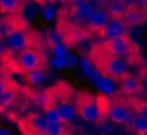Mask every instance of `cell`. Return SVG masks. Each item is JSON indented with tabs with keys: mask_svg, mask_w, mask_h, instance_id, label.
<instances>
[{
	"mask_svg": "<svg viewBox=\"0 0 147 135\" xmlns=\"http://www.w3.org/2000/svg\"><path fill=\"white\" fill-rule=\"evenodd\" d=\"M88 59L94 65L98 75L110 81H120L128 74V63L123 57L108 53L102 45L94 46Z\"/></svg>",
	"mask_w": 147,
	"mask_h": 135,
	"instance_id": "obj_1",
	"label": "cell"
},
{
	"mask_svg": "<svg viewBox=\"0 0 147 135\" xmlns=\"http://www.w3.org/2000/svg\"><path fill=\"white\" fill-rule=\"evenodd\" d=\"M77 115L85 122L98 124L110 112V101L104 95H92L90 92H78L74 96Z\"/></svg>",
	"mask_w": 147,
	"mask_h": 135,
	"instance_id": "obj_2",
	"label": "cell"
},
{
	"mask_svg": "<svg viewBox=\"0 0 147 135\" xmlns=\"http://www.w3.org/2000/svg\"><path fill=\"white\" fill-rule=\"evenodd\" d=\"M101 45L108 53L118 56V57H123L127 63H136L140 60L138 47L133 43V40L130 39L128 35L104 40Z\"/></svg>",
	"mask_w": 147,
	"mask_h": 135,
	"instance_id": "obj_3",
	"label": "cell"
},
{
	"mask_svg": "<svg viewBox=\"0 0 147 135\" xmlns=\"http://www.w3.org/2000/svg\"><path fill=\"white\" fill-rule=\"evenodd\" d=\"M51 91L53 95V106L59 111L62 119L65 122L72 121L77 115V111H75V104L72 101L71 86L65 82H59L55 86H52Z\"/></svg>",
	"mask_w": 147,
	"mask_h": 135,
	"instance_id": "obj_4",
	"label": "cell"
},
{
	"mask_svg": "<svg viewBox=\"0 0 147 135\" xmlns=\"http://www.w3.org/2000/svg\"><path fill=\"white\" fill-rule=\"evenodd\" d=\"M45 63H46L45 55L36 47H29L19 52L18 65H19V69L25 74L39 69V68H45Z\"/></svg>",
	"mask_w": 147,
	"mask_h": 135,
	"instance_id": "obj_5",
	"label": "cell"
},
{
	"mask_svg": "<svg viewBox=\"0 0 147 135\" xmlns=\"http://www.w3.org/2000/svg\"><path fill=\"white\" fill-rule=\"evenodd\" d=\"M131 111H133V108L130 106V104L127 101H124V98H115L110 104L108 116L114 124L121 125V124H125V122L130 121Z\"/></svg>",
	"mask_w": 147,
	"mask_h": 135,
	"instance_id": "obj_6",
	"label": "cell"
},
{
	"mask_svg": "<svg viewBox=\"0 0 147 135\" xmlns=\"http://www.w3.org/2000/svg\"><path fill=\"white\" fill-rule=\"evenodd\" d=\"M49 121L42 114H32L22 121V129L26 135H43Z\"/></svg>",
	"mask_w": 147,
	"mask_h": 135,
	"instance_id": "obj_7",
	"label": "cell"
},
{
	"mask_svg": "<svg viewBox=\"0 0 147 135\" xmlns=\"http://www.w3.org/2000/svg\"><path fill=\"white\" fill-rule=\"evenodd\" d=\"M7 45L12 50L15 52H22L25 49L33 47V39L30 36L29 32L23 30V29H16L12 32V35L7 37Z\"/></svg>",
	"mask_w": 147,
	"mask_h": 135,
	"instance_id": "obj_8",
	"label": "cell"
},
{
	"mask_svg": "<svg viewBox=\"0 0 147 135\" xmlns=\"http://www.w3.org/2000/svg\"><path fill=\"white\" fill-rule=\"evenodd\" d=\"M128 35V26L124 23L123 19H111L107 26L98 33V36L102 40H108V39H114V37H120Z\"/></svg>",
	"mask_w": 147,
	"mask_h": 135,
	"instance_id": "obj_9",
	"label": "cell"
},
{
	"mask_svg": "<svg viewBox=\"0 0 147 135\" xmlns=\"http://www.w3.org/2000/svg\"><path fill=\"white\" fill-rule=\"evenodd\" d=\"M111 20L110 15L105 12V9H101V7H97L94 10V13L88 17V20L85 22V29L92 32V33H100L105 26L107 23Z\"/></svg>",
	"mask_w": 147,
	"mask_h": 135,
	"instance_id": "obj_10",
	"label": "cell"
},
{
	"mask_svg": "<svg viewBox=\"0 0 147 135\" xmlns=\"http://www.w3.org/2000/svg\"><path fill=\"white\" fill-rule=\"evenodd\" d=\"M123 20L128 27L138 26L147 20V10H144L138 6H130V7H127V10L123 16Z\"/></svg>",
	"mask_w": 147,
	"mask_h": 135,
	"instance_id": "obj_11",
	"label": "cell"
},
{
	"mask_svg": "<svg viewBox=\"0 0 147 135\" xmlns=\"http://www.w3.org/2000/svg\"><path fill=\"white\" fill-rule=\"evenodd\" d=\"M97 9V6L88 0L87 3L81 5V6H77V7H71V17L74 20V23H85L88 20V17L94 13V10Z\"/></svg>",
	"mask_w": 147,
	"mask_h": 135,
	"instance_id": "obj_12",
	"label": "cell"
},
{
	"mask_svg": "<svg viewBox=\"0 0 147 135\" xmlns=\"http://www.w3.org/2000/svg\"><path fill=\"white\" fill-rule=\"evenodd\" d=\"M118 82H120V86H121L123 94H125V95H128V96H131V95H137V94L143 92V89H141V84H140V81H138L137 76H133V75L127 74V75L123 76Z\"/></svg>",
	"mask_w": 147,
	"mask_h": 135,
	"instance_id": "obj_13",
	"label": "cell"
},
{
	"mask_svg": "<svg viewBox=\"0 0 147 135\" xmlns=\"http://www.w3.org/2000/svg\"><path fill=\"white\" fill-rule=\"evenodd\" d=\"M127 7L128 6L124 3V0H108V3L104 6L111 19H123Z\"/></svg>",
	"mask_w": 147,
	"mask_h": 135,
	"instance_id": "obj_14",
	"label": "cell"
},
{
	"mask_svg": "<svg viewBox=\"0 0 147 135\" xmlns=\"http://www.w3.org/2000/svg\"><path fill=\"white\" fill-rule=\"evenodd\" d=\"M33 102L40 108V109H49L53 106V95H52V91L51 88L49 89H45V91H38L35 95H33Z\"/></svg>",
	"mask_w": 147,
	"mask_h": 135,
	"instance_id": "obj_15",
	"label": "cell"
},
{
	"mask_svg": "<svg viewBox=\"0 0 147 135\" xmlns=\"http://www.w3.org/2000/svg\"><path fill=\"white\" fill-rule=\"evenodd\" d=\"M71 126H69V122H63V121H59V122H49L43 135H71Z\"/></svg>",
	"mask_w": 147,
	"mask_h": 135,
	"instance_id": "obj_16",
	"label": "cell"
},
{
	"mask_svg": "<svg viewBox=\"0 0 147 135\" xmlns=\"http://www.w3.org/2000/svg\"><path fill=\"white\" fill-rule=\"evenodd\" d=\"M23 9L22 0H0V12L6 15H16Z\"/></svg>",
	"mask_w": 147,
	"mask_h": 135,
	"instance_id": "obj_17",
	"label": "cell"
},
{
	"mask_svg": "<svg viewBox=\"0 0 147 135\" xmlns=\"http://www.w3.org/2000/svg\"><path fill=\"white\" fill-rule=\"evenodd\" d=\"M131 131L134 132V135H147V115H136L131 119Z\"/></svg>",
	"mask_w": 147,
	"mask_h": 135,
	"instance_id": "obj_18",
	"label": "cell"
},
{
	"mask_svg": "<svg viewBox=\"0 0 147 135\" xmlns=\"http://www.w3.org/2000/svg\"><path fill=\"white\" fill-rule=\"evenodd\" d=\"M46 78V71L45 68H39V69H35V71H30L26 74L25 79L29 85H39L40 82H43Z\"/></svg>",
	"mask_w": 147,
	"mask_h": 135,
	"instance_id": "obj_19",
	"label": "cell"
},
{
	"mask_svg": "<svg viewBox=\"0 0 147 135\" xmlns=\"http://www.w3.org/2000/svg\"><path fill=\"white\" fill-rule=\"evenodd\" d=\"M16 99V94L15 91H12L10 88L7 91H5L2 95H0V108H6L9 105H12Z\"/></svg>",
	"mask_w": 147,
	"mask_h": 135,
	"instance_id": "obj_20",
	"label": "cell"
},
{
	"mask_svg": "<svg viewBox=\"0 0 147 135\" xmlns=\"http://www.w3.org/2000/svg\"><path fill=\"white\" fill-rule=\"evenodd\" d=\"M45 116H46V119H48L49 122L63 121L62 116H61V114H59V111H58L55 106H52V108H49V109H45ZM63 122H65V121H63Z\"/></svg>",
	"mask_w": 147,
	"mask_h": 135,
	"instance_id": "obj_21",
	"label": "cell"
},
{
	"mask_svg": "<svg viewBox=\"0 0 147 135\" xmlns=\"http://www.w3.org/2000/svg\"><path fill=\"white\" fill-rule=\"evenodd\" d=\"M51 50L53 53V56H68V49L62 42H56L51 45Z\"/></svg>",
	"mask_w": 147,
	"mask_h": 135,
	"instance_id": "obj_22",
	"label": "cell"
},
{
	"mask_svg": "<svg viewBox=\"0 0 147 135\" xmlns=\"http://www.w3.org/2000/svg\"><path fill=\"white\" fill-rule=\"evenodd\" d=\"M13 30H16V27H13V25H12V22H2L0 23V35L2 36H10L12 35V32Z\"/></svg>",
	"mask_w": 147,
	"mask_h": 135,
	"instance_id": "obj_23",
	"label": "cell"
},
{
	"mask_svg": "<svg viewBox=\"0 0 147 135\" xmlns=\"http://www.w3.org/2000/svg\"><path fill=\"white\" fill-rule=\"evenodd\" d=\"M137 78H138V81H140V84H141V89H143V92L147 94V66L141 68V69L138 71Z\"/></svg>",
	"mask_w": 147,
	"mask_h": 135,
	"instance_id": "obj_24",
	"label": "cell"
},
{
	"mask_svg": "<svg viewBox=\"0 0 147 135\" xmlns=\"http://www.w3.org/2000/svg\"><path fill=\"white\" fill-rule=\"evenodd\" d=\"M52 65L56 69H63V68L68 66V57L66 56H55L52 60Z\"/></svg>",
	"mask_w": 147,
	"mask_h": 135,
	"instance_id": "obj_25",
	"label": "cell"
},
{
	"mask_svg": "<svg viewBox=\"0 0 147 135\" xmlns=\"http://www.w3.org/2000/svg\"><path fill=\"white\" fill-rule=\"evenodd\" d=\"M43 17H45L46 20H52V19L55 17V10H53V7L46 6V7L43 9Z\"/></svg>",
	"mask_w": 147,
	"mask_h": 135,
	"instance_id": "obj_26",
	"label": "cell"
},
{
	"mask_svg": "<svg viewBox=\"0 0 147 135\" xmlns=\"http://www.w3.org/2000/svg\"><path fill=\"white\" fill-rule=\"evenodd\" d=\"M9 89V86H7V84L3 81V79H0V95H2L5 91H7Z\"/></svg>",
	"mask_w": 147,
	"mask_h": 135,
	"instance_id": "obj_27",
	"label": "cell"
},
{
	"mask_svg": "<svg viewBox=\"0 0 147 135\" xmlns=\"http://www.w3.org/2000/svg\"><path fill=\"white\" fill-rule=\"evenodd\" d=\"M91 2H92L95 6H102V7H104V6L108 3V0H91Z\"/></svg>",
	"mask_w": 147,
	"mask_h": 135,
	"instance_id": "obj_28",
	"label": "cell"
},
{
	"mask_svg": "<svg viewBox=\"0 0 147 135\" xmlns=\"http://www.w3.org/2000/svg\"><path fill=\"white\" fill-rule=\"evenodd\" d=\"M137 6L144 9V10H147V0H137Z\"/></svg>",
	"mask_w": 147,
	"mask_h": 135,
	"instance_id": "obj_29",
	"label": "cell"
},
{
	"mask_svg": "<svg viewBox=\"0 0 147 135\" xmlns=\"http://www.w3.org/2000/svg\"><path fill=\"white\" fill-rule=\"evenodd\" d=\"M0 135H15L12 131L9 129H5V128H0Z\"/></svg>",
	"mask_w": 147,
	"mask_h": 135,
	"instance_id": "obj_30",
	"label": "cell"
},
{
	"mask_svg": "<svg viewBox=\"0 0 147 135\" xmlns=\"http://www.w3.org/2000/svg\"><path fill=\"white\" fill-rule=\"evenodd\" d=\"M124 3L130 7V6H137V0H124Z\"/></svg>",
	"mask_w": 147,
	"mask_h": 135,
	"instance_id": "obj_31",
	"label": "cell"
},
{
	"mask_svg": "<svg viewBox=\"0 0 147 135\" xmlns=\"http://www.w3.org/2000/svg\"><path fill=\"white\" fill-rule=\"evenodd\" d=\"M77 135H91V134H87V132H80V134H77Z\"/></svg>",
	"mask_w": 147,
	"mask_h": 135,
	"instance_id": "obj_32",
	"label": "cell"
},
{
	"mask_svg": "<svg viewBox=\"0 0 147 135\" xmlns=\"http://www.w3.org/2000/svg\"><path fill=\"white\" fill-rule=\"evenodd\" d=\"M65 2H68V0H65Z\"/></svg>",
	"mask_w": 147,
	"mask_h": 135,
	"instance_id": "obj_33",
	"label": "cell"
},
{
	"mask_svg": "<svg viewBox=\"0 0 147 135\" xmlns=\"http://www.w3.org/2000/svg\"><path fill=\"white\" fill-rule=\"evenodd\" d=\"M0 36H2V35H0Z\"/></svg>",
	"mask_w": 147,
	"mask_h": 135,
	"instance_id": "obj_34",
	"label": "cell"
}]
</instances>
